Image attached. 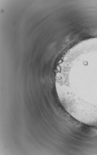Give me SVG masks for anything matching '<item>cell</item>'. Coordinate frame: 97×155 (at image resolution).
<instances>
[{
	"label": "cell",
	"mask_w": 97,
	"mask_h": 155,
	"mask_svg": "<svg viewBox=\"0 0 97 155\" xmlns=\"http://www.w3.org/2000/svg\"><path fill=\"white\" fill-rule=\"evenodd\" d=\"M55 84L61 104L72 114L78 111L91 93L90 98L97 100V46L77 50L65 56L57 68Z\"/></svg>",
	"instance_id": "1"
}]
</instances>
